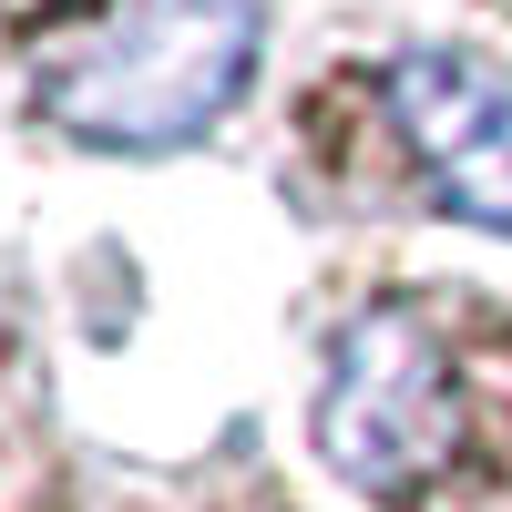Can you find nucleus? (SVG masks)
I'll use <instances>...</instances> for the list:
<instances>
[{
	"mask_svg": "<svg viewBox=\"0 0 512 512\" xmlns=\"http://www.w3.org/2000/svg\"><path fill=\"white\" fill-rule=\"evenodd\" d=\"M267 0H82L31 41V103L82 154H185L246 103Z\"/></svg>",
	"mask_w": 512,
	"mask_h": 512,
	"instance_id": "f257e3e1",
	"label": "nucleus"
},
{
	"mask_svg": "<svg viewBox=\"0 0 512 512\" xmlns=\"http://www.w3.org/2000/svg\"><path fill=\"white\" fill-rule=\"evenodd\" d=\"M390 123L420 154L441 216L512 246V72L472 41H410L390 62Z\"/></svg>",
	"mask_w": 512,
	"mask_h": 512,
	"instance_id": "7ed1b4c3",
	"label": "nucleus"
},
{
	"mask_svg": "<svg viewBox=\"0 0 512 512\" xmlns=\"http://www.w3.org/2000/svg\"><path fill=\"white\" fill-rule=\"evenodd\" d=\"M318 461L369 502H420L441 482V461L461 451V379L441 328L410 297H379L328 338V379L308 410Z\"/></svg>",
	"mask_w": 512,
	"mask_h": 512,
	"instance_id": "f03ea898",
	"label": "nucleus"
}]
</instances>
